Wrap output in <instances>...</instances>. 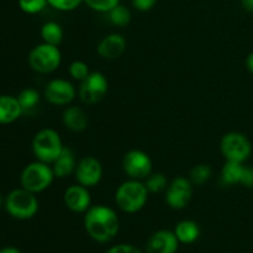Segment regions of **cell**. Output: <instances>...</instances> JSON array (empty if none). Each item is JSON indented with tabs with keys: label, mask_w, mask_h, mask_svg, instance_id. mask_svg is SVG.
<instances>
[{
	"label": "cell",
	"mask_w": 253,
	"mask_h": 253,
	"mask_svg": "<svg viewBox=\"0 0 253 253\" xmlns=\"http://www.w3.org/2000/svg\"><path fill=\"white\" fill-rule=\"evenodd\" d=\"M84 229L89 237L99 244H106L116 237L120 230V219L113 208L91 205L84 212Z\"/></svg>",
	"instance_id": "1"
},
{
	"label": "cell",
	"mask_w": 253,
	"mask_h": 253,
	"mask_svg": "<svg viewBox=\"0 0 253 253\" xmlns=\"http://www.w3.org/2000/svg\"><path fill=\"white\" fill-rule=\"evenodd\" d=\"M148 190L142 180L127 179L121 183L115 192V204L126 214L141 211L147 204Z\"/></svg>",
	"instance_id": "2"
},
{
	"label": "cell",
	"mask_w": 253,
	"mask_h": 253,
	"mask_svg": "<svg viewBox=\"0 0 253 253\" xmlns=\"http://www.w3.org/2000/svg\"><path fill=\"white\" fill-rule=\"evenodd\" d=\"M63 148V141L54 128H41L32 138V153L35 158L47 165H52Z\"/></svg>",
	"instance_id": "3"
},
{
	"label": "cell",
	"mask_w": 253,
	"mask_h": 253,
	"mask_svg": "<svg viewBox=\"0 0 253 253\" xmlns=\"http://www.w3.org/2000/svg\"><path fill=\"white\" fill-rule=\"evenodd\" d=\"M4 207L7 214L14 219L29 220L37 214L40 203L35 193L21 187L11 190L5 197Z\"/></svg>",
	"instance_id": "4"
},
{
	"label": "cell",
	"mask_w": 253,
	"mask_h": 253,
	"mask_svg": "<svg viewBox=\"0 0 253 253\" xmlns=\"http://www.w3.org/2000/svg\"><path fill=\"white\" fill-rule=\"evenodd\" d=\"M54 178L56 175L52 169V166L36 160L24 168L20 175V183L21 187L26 190L39 194L51 187Z\"/></svg>",
	"instance_id": "5"
},
{
	"label": "cell",
	"mask_w": 253,
	"mask_h": 253,
	"mask_svg": "<svg viewBox=\"0 0 253 253\" xmlns=\"http://www.w3.org/2000/svg\"><path fill=\"white\" fill-rule=\"evenodd\" d=\"M27 61L32 71L36 73L51 74L61 66L62 53L58 46L42 42L30 51Z\"/></svg>",
	"instance_id": "6"
},
{
	"label": "cell",
	"mask_w": 253,
	"mask_h": 253,
	"mask_svg": "<svg viewBox=\"0 0 253 253\" xmlns=\"http://www.w3.org/2000/svg\"><path fill=\"white\" fill-rule=\"evenodd\" d=\"M220 152L225 161L245 163L252 153V143L245 133L231 131L220 140Z\"/></svg>",
	"instance_id": "7"
},
{
	"label": "cell",
	"mask_w": 253,
	"mask_h": 253,
	"mask_svg": "<svg viewBox=\"0 0 253 253\" xmlns=\"http://www.w3.org/2000/svg\"><path fill=\"white\" fill-rule=\"evenodd\" d=\"M109 90V82L101 72H90L88 77L81 82L78 96L85 105H95L104 99Z\"/></svg>",
	"instance_id": "8"
},
{
	"label": "cell",
	"mask_w": 253,
	"mask_h": 253,
	"mask_svg": "<svg viewBox=\"0 0 253 253\" xmlns=\"http://www.w3.org/2000/svg\"><path fill=\"white\" fill-rule=\"evenodd\" d=\"M123 169L128 179L143 182L153 172V163L145 151L130 150L123 158Z\"/></svg>",
	"instance_id": "9"
},
{
	"label": "cell",
	"mask_w": 253,
	"mask_h": 253,
	"mask_svg": "<svg viewBox=\"0 0 253 253\" xmlns=\"http://www.w3.org/2000/svg\"><path fill=\"white\" fill-rule=\"evenodd\" d=\"M193 183L187 177H175L166 189V203L170 209L182 210L188 207L193 197Z\"/></svg>",
	"instance_id": "10"
},
{
	"label": "cell",
	"mask_w": 253,
	"mask_h": 253,
	"mask_svg": "<svg viewBox=\"0 0 253 253\" xmlns=\"http://www.w3.org/2000/svg\"><path fill=\"white\" fill-rule=\"evenodd\" d=\"M43 96L51 105L67 106L76 99L77 89L67 79L54 78L44 85Z\"/></svg>",
	"instance_id": "11"
},
{
	"label": "cell",
	"mask_w": 253,
	"mask_h": 253,
	"mask_svg": "<svg viewBox=\"0 0 253 253\" xmlns=\"http://www.w3.org/2000/svg\"><path fill=\"white\" fill-rule=\"evenodd\" d=\"M104 169L100 161L94 156H85L77 163L76 175L77 183L86 188H93L98 185L103 179Z\"/></svg>",
	"instance_id": "12"
},
{
	"label": "cell",
	"mask_w": 253,
	"mask_h": 253,
	"mask_svg": "<svg viewBox=\"0 0 253 253\" xmlns=\"http://www.w3.org/2000/svg\"><path fill=\"white\" fill-rule=\"evenodd\" d=\"M63 202L67 209L76 214H84L91 207V195L89 188L77 184L69 185L63 193Z\"/></svg>",
	"instance_id": "13"
},
{
	"label": "cell",
	"mask_w": 253,
	"mask_h": 253,
	"mask_svg": "<svg viewBox=\"0 0 253 253\" xmlns=\"http://www.w3.org/2000/svg\"><path fill=\"white\" fill-rule=\"evenodd\" d=\"M179 247V241L174 231L158 230L148 237L146 242V253H175Z\"/></svg>",
	"instance_id": "14"
},
{
	"label": "cell",
	"mask_w": 253,
	"mask_h": 253,
	"mask_svg": "<svg viewBox=\"0 0 253 253\" xmlns=\"http://www.w3.org/2000/svg\"><path fill=\"white\" fill-rule=\"evenodd\" d=\"M126 48H127V41L125 37L118 32H113L101 39L96 47V52L101 58L113 61L120 58L125 53Z\"/></svg>",
	"instance_id": "15"
},
{
	"label": "cell",
	"mask_w": 253,
	"mask_h": 253,
	"mask_svg": "<svg viewBox=\"0 0 253 253\" xmlns=\"http://www.w3.org/2000/svg\"><path fill=\"white\" fill-rule=\"evenodd\" d=\"M62 121H63V125L72 132H83L88 127L89 118L83 109L71 105L64 109Z\"/></svg>",
	"instance_id": "16"
},
{
	"label": "cell",
	"mask_w": 253,
	"mask_h": 253,
	"mask_svg": "<svg viewBox=\"0 0 253 253\" xmlns=\"http://www.w3.org/2000/svg\"><path fill=\"white\" fill-rule=\"evenodd\" d=\"M77 158L73 151L69 147H64L61 155L58 156L56 161L52 163V169H53L56 178H67L68 175L74 174L77 168Z\"/></svg>",
	"instance_id": "17"
},
{
	"label": "cell",
	"mask_w": 253,
	"mask_h": 253,
	"mask_svg": "<svg viewBox=\"0 0 253 253\" xmlns=\"http://www.w3.org/2000/svg\"><path fill=\"white\" fill-rule=\"evenodd\" d=\"M22 114L24 113L16 96L0 95V124L1 125L15 123Z\"/></svg>",
	"instance_id": "18"
},
{
	"label": "cell",
	"mask_w": 253,
	"mask_h": 253,
	"mask_svg": "<svg viewBox=\"0 0 253 253\" xmlns=\"http://www.w3.org/2000/svg\"><path fill=\"white\" fill-rule=\"evenodd\" d=\"M245 163L225 161L224 166L220 172V183L224 187H232V185L241 184L242 174H244Z\"/></svg>",
	"instance_id": "19"
},
{
	"label": "cell",
	"mask_w": 253,
	"mask_h": 253,
	"mask_svg": "<svg viewBox=\"0 0 253 253\" xmlns=\"http://www.w3.org/2000/svg\"><path fill=\"white\" fill-rule=\"evenodd\" d=\"M174 234L179 244L190 245L194 244L200 236V227L193 220H182L174 227Z\"/></svg>",
	"instance_id": "20"
},
{
	"label": "cell",
	"mask_w": 253,
	"mask_h": 253,
	"mask_svg": "<svg viewBox=\"0 0 253 253\" xmlns=\"http://www.w3.org/2000/svg\"><path fill=\"white\" fill-rule=\"evenodd\" d=\"M40 35H41L42 42L53 44V46H59L61 42L63 41L64 32L58 22L47 21L42 25Z\"/></svg>",
	"instance_id": "21"
},
{
	"label": "cell",
	"mask_w": 253,
	"mask_h": 253,
	"mask_svg": "<svg viewBox=\"0 0 253 253\" xmlns=\"http://www.w3.org/2000/svg\"><path fill=\"white\" fill-rule=\"evenodd\" d=\"M16 98L19 100L24 114H31L37 108L40 100H41V95H40L39 90H36L35 88L22 89Z\"/></svg>",
	"instance_id": "22"
},
{
	"label": "cell",
	"mask_w": 253,
	"mask_h": 253,
	"mask_svg": "<svg viewBox=\"0 0 253 253\" xmlns=\"http://www.w3.org/2000/svg\"><path fill=\"white\" fill-rule=\"evenodd\" d=\"M212 177V168L210 167V165L207 163H199V165H195L194 167L190 169L189 172V179L193 183V185H197V187H202L205 183L209 182Z\"/></svg>",
	"instance_id": "23"
},
{
	"label": "cell",
	"mask_w": 253,
	"mask_h": 253,
	"mask_svg": "<svg viewBox=\"0 0 253 253\" xmlns=\"http://www.w3.org/2000/svg\"><path fill=\"white\" fill-rule=\"evenodd\" d=\"M146 188H147L150 194H157V193L166 192L168 187V179L163 173L161 172H152L145 180Z\"/></svg>",
	"instance_id": "24"
},
{
	"label": "cell",
	"mask_w": 253,
	"mask_h": 253,
	"mask_svg": "<svg viewBox=\"0 0 253 253\" xmlns=\"http://www.w3.org/2000/svg\"><path fill=\"white\" fill-rule=\"evenodd\" d=\"M109 20L113 25L119 27H125L130 24L131 21V11L128 7H126L125 5L119 4L118 6H115L114 9H111L108 12Z\"/></svg>",
	"instance_id": "25"
},
{
	"label": "cell",
	"mask_w": 253,
	"mask_h": 253,
	"mask_svg": "<svg viewBox=\"0 0 253 253\" xmlns=\"http://www.w3.org/2000/svg\"><path fill=\"white\" fill-rule=\"evenodd\" d=\"M69 76L77 82H83L90 74L89 66L83 61H73L68 67Z\"/></svg>",
	"instance_id": "26"
},
{
	"label": "cell",
	"mask_w": 253,
	"mask_h": 253,
	"mask_svg": "<svg viewBox=\"0 0 253 253\" xmlns=\"http://www.w3.org/2000/svg\"><path fill=\"white\" fill-rule=\"evenodd\" d=\"M48 5L47 0H19V7L24 12L30 15H35L46 9Z\"/></svg>",
	"instance_id": "27"
},
{
	"label": "cell",
	"mask_w": 253,
	"mask_h": 253,
	"mask_svg": "<svg viewBox=\"0 0 253 253\" xmlns=\"http://www.w3.org/2000/svg\"><path fill=\"white\" fill-rule=\"evenodd\" d=\"M88 7L96 12H106L120 4V0H84Z\"/></svg>",
	"instance_id": "28"
},
{
	"label": "cell",
	"mask_w": 253,
	"mask_h": 253,
	"mask_svg": "<svg viewBox=\"0 0 253 253\" xmlns=\"http://www.w3.org/2000/svg\"><path fill=\"white\" fill-rule=\"evenodd\" d=\"M49 6L58 11H73L77 7L81 6L84 0H47Z\"/></svg>",
	"instance_id": "29"
},
{
	"label": "cell",
	"mask_w": 253,
	"mask_h": 253,
	"mask_svg": "<svg viewBox=\"0 0 253 253\" xmlns=\"http://www.w3.org/2000/svg\"><path fill=\"white\" fill-rule=\"evenodd\" d=\"M106 253H142L140 249L130 244H119L110 247Z\"/></svg>",
	"instance_id": "30"
},
{
	"label": "cell",
	"mask_w": 253,
	"mask_h": 253,
	"mask_svg": "<svg viewBox=\"0 0 253 253\" xmlns=\"http://www.w3.org/2000/svg\"><path fill=\"white\" fill-rule=\"evenodd\" d=\"M158 0H131L132 2V6L135 7L138 11H150L151 9L155 7V5L157 4Z\"/></svg>",
	"instance_id": "31"
},
{
	"label": "cell",
	"mask_w": 253,
	"mask_h": 253,
	"mask_svg": "<svg viewBox=\"0 0 253 253\" xmlns=\"http://www.w3.org/2000/svg\"><path fill=\"white\" fill-rule=\"evenodd\" d=\"M241 184L246 188H253V166H246L244 168Z\"/></svg>",
	"instance_id": "32"
},
{
	"label": "cell",
	"mask_w": 253,
	"mask_h": 253,
	"mask_svg": "<svg viewBox=\"0 0 253 253\" xmlns=\"http://www.w3.org/2000/svg\"><path fill=\"white\" fill-rule=\"evenodd\" d=\"M241 6L245 11L253 12V0H241Z\"/></svg>",
	"instance_id": "33"
},
{
	"label": "cell",
	"mask_w": 253,
	"mask_h": 253,
	"mask_svg": "<svg viewBox=\"0 0 253 253\" xmlns=\"http://www.w3.org/2000/svg\"><path fill=\"white\" fill-rule=\"evenodd\" d=\"M245 63H246L247 71L253 74V51L251 53H249V56L246 57V62H245Z\"/></svg>",
	"instance_id": "34"
},
{
	"label": "cell",
	"mask_w": 253,
	"mask_h": 253,
	"mask_svg": "<svg viewBox=\"0 0 253 253\" xmlns=\"http://www.w3.org/2000/svg\"><path fill=\"white\" fill-rule=\"evenodd\" d=\"M0 253H21V251L16 247H4L0 250Z\"/></svg>",
	"instance_id": "35"
},
{
	"label": "cell",
	"mask_w": 253,
	"mask_h": 253,
	"mask_svg": "<svg viewBox=\"0 0 253 253\" xmlns=\"http://www.w3.org/2000/svg\"><path fill=\"white\" fill-rule=\"evenodd\" d=\"M5 204V199H2L1 195H0V205H4Z\"/></svg>",
	"instance_id": "36"
}]
</instances>
